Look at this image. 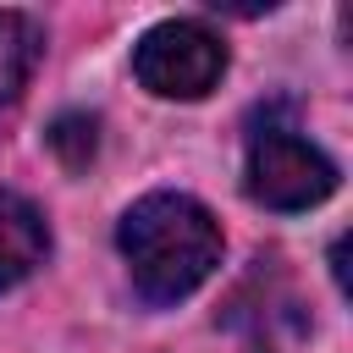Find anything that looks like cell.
<instances>
[{
    "instance_id": "1",
    "label": "cell",
    "mask_w": 353,
    "mask_h": 353,
    "mask_svg": "<svg viewBox=\"0 0 353 353\" xmlns=\"http://www.w3.org/2000/svg\"><path fill=\"white\" fill-rule=\"evenodd\" d=\"M116 248L143 303H182L221 270V221L193 193H143L121 226Z\"/></svg>"
},
{
    "instance_id": "2",
    "label": "cell",
    "mask_w": 353,
    "mask_h": 353,
    "mask_svg": "<svg viewBox=\"0 0 353 353\" xmlns=\"http://www.w3.org/2000/svg\"><path fill=\"white\" fill-rule=\"evenodd\" d=\"M248 199L265 204V210H281V215H298V210H314L336 193V165L325 149H314L303 132L292 127H276L265 121L254 138H248Z\"/></svg>"
},
{
    "instance_id": "3",
    "label": "cell",
    "mask_w": 353,
    "mask_h": 353,
    "mask_svg": "<svg viewBox=\"0 0 353 353\" xmlns=\"http://www.w3.org/2000/svg\"><path fill=\"white\" fill-rule=\"evenodd\" d=\"M132 77L154 99H204L226 77V44L193 17L154 22L132 44Z\"/></svg>"
},
{
    "instance_id": "4",
    "label": "cell",
    "mask_w": 353,
    "mask_h": 353,
    "mask_svg": "<svg viewBox=\"0 0 353 353\" xmlns=\"http://www.w3.org/2000/svg\"><path fill=\"white\" fill-rule=\"evenodd\" d=\"M50 259V221L33 199L0 188V292L22 287Z\"/></svg>"
},
{
    "instance_id": "5",
    "label": "cell",
    "mask_w": 353,
    "mask_h": 353,
    "mask_svg": "<svg viewBox=\"0 0 353 353\" xmlns=\"http://www.w3.org/2000/svg\"><path fill=\"white\" fill-rule=\"evenodd\" d=\"M44 55V28L28 11H0V105H11Z\"/></svg>"
},
{
    "instance_id": "6",
    "label": "cell",
    "mask_w": 353,
    "mask_h": 353,
    "mask_svg": "<svg viewBox=\"0 0 353 353\" xmlns=\"http://www.w3.org/2000/svg\"><path fill=\"white\" fill-rule=\"evenodd\" d=\"M44 143L55 149V160H61L66 171H83V165L94 160V149H99V121H94L88 110H66V116L50 121Z\"/></svg>"
}]
</instances>
